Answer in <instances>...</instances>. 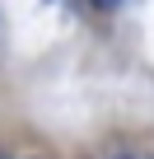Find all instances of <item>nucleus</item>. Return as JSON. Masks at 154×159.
<instances>
[{
	"mask_svg": "<svg viewBox=\"0 0 154 159\" xmlns=\"http://www.w3.org/2000/svg\"><path fill=\"white\" fill-rule=\"evenodd\" d=\"M0 159H5V154H0Z\"/></svg>",
	"mask_w": 154,
	"mask_h": 159,
	"instance_id": "3",
	"label": "nucleus"
},
{
	"mask_svg": "<svg viewBox=\"0 0 154 159\" xmlns=\"http://www.w3.org/2000/svg\"><path fill=\"white\" fill-rule=\"evenodd\" d=\"M94 5H98V10H112V5H117V0H94Z\"/></svg>",
	"mask_w": 154,
	"mask_h": 159,
	"instance_id": "1",
	"label": "nucleus"
},
{
	"mask_svg": "<svg viewBox=\"0 0 154 159\" xmlns=\"http://www.w3.org/2000/svg\"><path fill=\"white\" fill-rule=\"evenodd\" d=\"M112 159H131V154H112Z\"/></svg>",
	"mask_w": 154,
	"mask_h": 159,
	"instance_id": "2",
	"label": "nucleus"
}]
</instances>
